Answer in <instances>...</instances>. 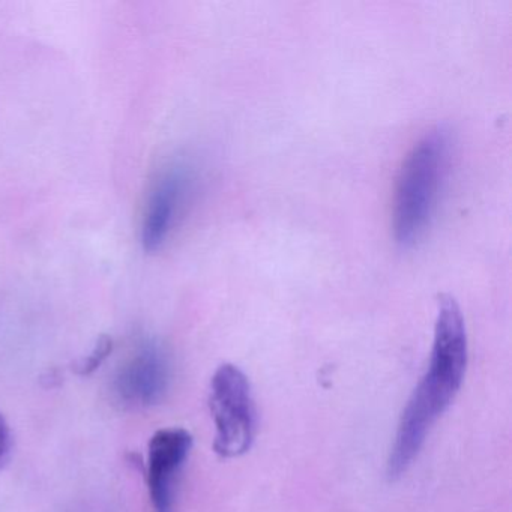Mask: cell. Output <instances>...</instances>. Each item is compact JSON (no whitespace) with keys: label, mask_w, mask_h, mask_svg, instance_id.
<instances>
[{"label":"cell","mask_w":512,"mask_h":512,"mask_svg":"<svg viewBox=\"0 0 512 512\" xmlns=\"http://www.w3.org/2000/svg\"><path fill=\"white\" fill-rule=\"evenodd\" d=\"M193 448V436L185 428H163L148 446L149 496L155 512H175L176 482Z\"/></svg>","instance_id":"277c9868"},{"label":"cell","mask_w":512,"mask_h":512,"mask_svg":"<svg viewBox=\"0 0 512 512\" xmlns=\"http://www.w3.org/2000/svg\"><path fill=\"white\" fill-rule=\"evenodd\" d=\"M466 367L467 332L463 313L452 296L440 295L430 365L401 413L386 466L389 481H397L412 466L431 427L457 397Z\"/></svg>","instance_id":"6da1fadb"},{"label":"cell","mask_w":512,"mask_h":512,"mask_svg":"<svg viewBox=\"0 0 512 512\" xmlns=\"http://www.w3.org/2000/svg\"><path fill=\"white\" fill-rule=\"evenodd\" d=\"M112 350V338L104 335V337H101L100 340H98V343L95 344L91 355L83 358L82 361L74 367V371H76V374H79V376H89V374L94 373L97 368L101 367V364L106 361L107 356L112 353Z\"/></svg>","instance_id":"52a82bcc"},{"label":"cell","mask_w":512,"mask_h":512,"mask_svg":"<svg viewBox=\"0 0 512 512\" xmlns=\"http://www.w3.org/2000/svg\"><path fill=\"white\" fill-rule=\"evenodd\" d=\"M449 137L436 128L425 134L404 161L394 202V235L403 248L415 247L430 226L448 167Z\"/></svg>","instance_id":"7a4b0ae2"},{"label":"cell","mask_w":512,"mask_h":512,"mask_svg":"<svg viewBox=\"0 0 512 512\" xmlns=\"http://www.w3.org/2000/svg\"><path fill=\"white\" fill-rule=\"evenodd\" d=\"M170 376L166 350L155 341H145L119 370L116 394L127 406H152L166 394Z\"/></svg>","instance_id":"5b68a950"},{"label":"cell","mask_w":512,"mask_h":512,"mask_svg":"<svg viewBox=\"0 0 512 512\" xmlns=\"http://www.w3.org/2000/svg\"><path fill=\"white\" fill-rule=\"evenodd\" d=\"M209 407L215 422V452L223 458L247 454L256 439L257 410L250 380L241 368L218 367L211 380Z\"/></svg>","instance_id":"3957f363"},{"label":"cell","mask_w":512,"mask_h":512,"mask_svg":"<svg viewBox=\"0 0 512 512\" xmlns=\"http://www.w3.org/2000/svg\"><path fill=\"white\" fill-rule=\"evenodd\" d=\"M191 181L190 167L181 163L170 164L155 181L142 227L143 248L149 253L166 244L190 193Z\"/></svg>","instance_id":"8992f818"},{"label":"cell","mask_w":512,"mask_h":512,"mask_svg":"<svg viewBox=\"0 0 512 512\" xmlns=\"http://www.w3.org/2000/svg\"><path fill=\"white\" fill-rule=\"evenodd\" d=\"M11 449H13V436H11L10 425L0 415V469L10 460Z\"/></svg>","instance_id":"ba28073f"}]
</instances>
